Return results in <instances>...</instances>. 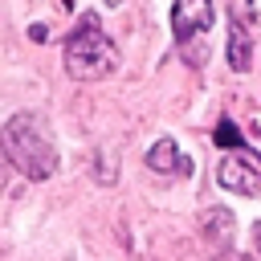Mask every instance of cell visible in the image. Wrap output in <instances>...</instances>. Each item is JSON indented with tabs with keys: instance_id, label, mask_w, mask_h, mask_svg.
<instances>
[{
	"instance_id": "6da1fadb",
	"label": "cell",
	"mask_w": 261,
	"mask_h": 261,
	"mask_svg": "<svg viewBox=\"0 0 261 261\" xmlns=\"http://www.w3.org/2000/svg\"><path fill=\"white\" fill-rule=\"evenodd\" d=\"M4 139V151L12 159V167L24 175V179H49L57 171V143L49 135V122L33 110H20L4 122L0 130Z\"/></svg>"
},
{
	"instance_id": "5b68a950",
	"label": "cell",
	"mask_w": 261,
	"mask_h": 261,
	"mask_svg": "<svg viewBox=\"0 0 261 261\" xmlns=\"http://www.w3.org/2000/svg\"><path fill=\"white\" fill-rule=\"evenodd\" d=\"M147 167L155 175H192V159L179 155L175 139H159L151 151H147Z\"/></svg>"
},
{
	"instance_id": "ba28073f",
	"label": "cell",
	"mask_w": 261,
	"mask_h": 261,
	"mask_svg": "<svg viewBox=\"0 0 261 261\" xmlns=\"http://www.w3.org/2000/svg\"><path fill=\"white\" fill-rule=\"evenodd\" d=\"M212 139H216V147H224V151H241V147H245L241 130H237V126H232L228 118H224V122H220V126L212 130Z\"/></svg>"
},
{
	"instance_id": "8fae6325",
	"label": "cell",
	"mask_w": 261,
	"mask_h": 261,
	"mask_svg": "<svg viewBox=\"0 0 261 261\" xmlns=\"http://www.w3.org/2000/svg\"><path fill=\"white\" fill-rule=\"evenodd\" d=\"M29 37H33V41H49V29H45V24H33Z\"/></svg>"
},
{
	"instance_id": "9c48e42d",
	"label": "cell",
	"mask_w": 261,
	"mask_h": 261,
	"mask_svg": "<svg viewBox=\"0 0 261 261\" xmlns=\"http://www.w3.org/2000/svg\"><path fill=\"white\" fill-rule=\"evenodd\" d=\"M232 16L245 20V24H261V0H237L232 4Z\"/></svg>"
},
{
	"instance_id": "7a4b0ae2",
	"label": "cell",
	"mask_w": 261,
	"mask_h": 261,
	"mask_svg": "<svg viewBox=\"0 0 261 261\" xmlns=\"http://www.w3.org/2000/svg\"><path fill=\"white\" fill-rule=\"evenodd\" d=\"M61 57H65V73L73 82H102L118 69V45L98 24V12H82V20L73 24V33L61 45Z\"/></svg>"
},
{
	"instance_id": "30bf717a",
	"label": "cell",
	"mask_w": 261,
	"mask_h": 261,
	"mask_svg": "<svg viewBox=\"0 0 261 261\" xmlns=\"http://www.w3.org/2000/svg\"><path fill=\"white\" fill-rule=\"evenodd\" d=\"M8 167H12V159H8V151H4V139H0V192H4V184H8Z\"/></svg>"
},
{
	"instance_id": "3957f363",
	"label": "cell",
	"mask_w": 261,
	"mask_h": 261,
	"mask_svg": "<svg viewBox=\"0 0 261 261\" xmlns=\"http://www.w3.org/2000/svg\"><path fill=\"white\" fill-rule=\"evenodd\" d=\"M212 20H216L212 0H175V4H171V37H175L179 53H184L192 65H204V57H208Z\"/></svg>"
},
{
	"instance_id": "52a82bcc",
	"label": "cell",
	"mask_w": 261,
	"mask_h": 261,
	"mask_svg": "<svg viewBox=\"0 0 261 261\" xmlns=\"http://www.w3.org/2000/svg\"><path fill=\"white\" fill-rule=\"evenodd\" d=\"M200 232H204V241H212V245H232V216H228L224 208H208V212L200 216Z\"/></svg>"
},
{
	"instance_id": "7c38bea8",
	"label": "cell",
	"mask_w": 261,
	"mask_h": 261,
	"mask_svg": "<svg viewBox=\"0 0 261 261\" xmlns=\"http://www.w3.org/2000/svg\"><path fill=\"white\" fill-rule=\"evenodd\" d=\"M257 253H261V224H257Z\"/></svg>"
},
{
	"instance_id": "277c9868",
	"label": "cell",
	"mask_w": 261,
	"mask_h": 261,
	"mask_svg": "<svg viewBox=\"0 0 261 261\" xmlns=\"http://www.w3.org/2000/svg\"><path fill=\"white\" fill-rule=\"evenodd\" d=\"M216 184L228 188V192H237V196H257L261 192V155H253L249 147L228 151L216 163Z\"/></svg>"
},
{
	"instance_id": "8992f818",
	"label": "cell",
	"mask_w": 261,
	"mask_h": 261,
	"mask_svg": "<svg viewBox=\"0 0 261 261\" xmlns=\"http://www.w3.org/2000/svg\"><path fill=\"white\" fill-rule=\"evenodd\" d=\"M228 65L237 73H245L253 65V33L245 29V20H228Z\"/></svg>"
},
{
	"instance_id": "4fadbf2b",
	"label": "cell",
	"mask_w": 261,
	"mask_h": 261,
	"mask_svg": "<svg viewBox=\"0 0 261 261\" xmlns=\"http://www.w3.org/2000/svg\"><path fill=\"white\" fill-rule=\"evenodd\" d=\"M106 4H122V0H106Z\"/></svg>"
}]
</instances>
